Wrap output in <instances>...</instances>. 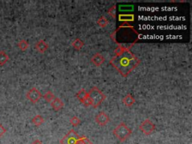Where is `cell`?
Listing matches in <instances>:
<instances>
[{
	"mask_svg": "<svg viewBox=\"0 0 192 144\" xmlns=\"http://www.w3.org/2000/svg\"><path fill=\"white\" fill-rule=\"evenodd\" d=\"M115 8H116L115 6H113L112 8H111V9L109 10V14L111 15V16L113 17H114V18H115V17H116V15H115Z\"/></svg>",
	"mask_w": 192,
	"mask_h": 144,
	"instance_id": "obj_27",
	"label": "cell"
},
{
	"mask_svg": "<svg viewBox=\"0 0 192 144\" xmlns=\"http://www.w3.org/2000/svg\"><path fill=\"white\" fill-rule=\"evenodd\" d=\"M18 47L20 48V50H22V51H25L29 48V43L26 41V40H24V39H22V40L20 41L17 44Z\"/></svg>",
	"mask_w": 192,
	"mask_h": 144,
	"instance_id": "obj_16",
	"label": "cell"
},
{
	"mask_svg": "<svg viewBox=\"0 0 192 144\" xmlns=\"http://www.w3.org/2000/svg\"><path fill=\"white\" fill-rule=\"evenodd\" d=\"M126 49L127 48L124 47H122V45H119V46L118 47H117L116 49L115 50L116 56H119V55L122 54V53H123L125 50H126Z\"/></svg>",
	"mask_w": 192,
	"mask_h": 144,
	"instance_id": "obj_23",
	"label": "cell"
},
{
	"mask_svg": "<svg viewBox=\"0 0 192 144\" xmlns=\"http://www.w3.org/2000/svg\"><path fill=\"white\" fill-rule=\"evenodd\" d=\"M140 129L143 131V133L145 135H149L151 133L153 132L154 130L155 129V126L149 119H146L144 122H142L140 125Z\"/></svg>",
	"mask_w": 192,
	"mask_h": 144,
	"instance_id": "obj_6",
	"label": "cell"
},
{
	"mask_svg": "<svg viewBox=\"0 0 192 144\" xmlns=\"http://www.w3.org/2000/svg\"><path fill=\"white\" fill-rule=\"evenodd\" d=\"M119 30H120L119 35L122 36L120 38V43H128L129 41H132L133 43H135L138 39V33L135 30L133 27L128 26V25H124L121 26L119 28Z\"/></svg>",
	"mask_w": 192,
	"mask_h": 144,
	"instance_id": "obj_2",
	"label": "cell"
},
{
	"mask_svg": "<svg viewBox=\"0 0 192 144\" xmlns=\"http://www.w3.org/2000/svg\"><path fill=\"white\" fill-rule=\"evenodd\" d=\"M123 103L125 105L128 106V107H131V106H132L135 103V100L131 95L128 94L123 98Z\"/></svg>",
	"mask_w": 192,
	"mask_h": 144,
	"instance_id": "obj_13",
	"label": "cell"
},
{
	"mask_svg": "<svg viewBox=\"0 0 192 144\" xmlns=\"http://www.w3.org/2000/svg\"><path fill=\"white\" fill-rule=\"evenodd\" d=\"M9 60V56L5 50H0V65L3 66Z\"/></svg>",
	"mask_w": 192,
	"mask_h": 144,
	"instance_id": "obj_12",
	"label": "cell"
},
{
	"mask_svg": "<svg viewBox=\"0 0 192 144\" xmlns=\"http://www.w3.org/2000/svg\"><path fill=\"white\" fill-rule=\"evenodd\" d=\"M80 137L77 135L74 130H71L62 139V144H77Z\"/></svg>",
	"mask_w": 192,
	"mask_h": 144,
	"instance_id": "obj_5",
	"label": "cell"
},
{
	"mask_svg": "<svg viewBox=\"0 0 192 144\" xmlns=\"http://www.w3.org/2000/svg\"><path fill=\"white\" fill-rule=\"evenodd\" d=\"M89 97V95L84 89H81L78 93H77V98L81 101L82 103L85 101Z\"/></svg>",
	"mask_w": 192,
	"mask_h": 144,
	"instance_id": "obj_15",
	"label": "cell"
},
{
	"mask_svg": "<svg viewBox=\"0 0 192 144\" xmlns=\"http://www.w3.org/2000/svg\"><path fill=\"white\" fill-rule=\"evenodd\" d=\"M83 44H83V42L79 39H75V40H74V41H73V43L71 44L72 46L74 47L75 48V49H77V50H80V49H81V48L83 47Z\"/></svg>",
	"mask_w": 192,
	"mask_h": 144,
	"instance_id": "obj_18",
	"label": "cell"
},
{
	"mask_svg": "<svg viewBox=\"0 0 192 144\" xmlns=\"http://www.w3.org/2000/svg\"><path fill=\"white\" fill-rule=\"evenodd\" d=\"M92 62L96 66H100L104 62V58L99 53H96L92 58Z\"/></svg>",
	"mask_w": 192,
	"mask_h": 144,
	"instance_id": "obj_10",
	"label": "cell"
},
{
	"mask_svg": "<svg viewBox=\"0 0 192 144\" xmlns=\"http://www.w3.org/2000/svg\"><path fill=\"white\" fill-rule=\"evenodd\" d=\"M35 48L37 49V50L40 53H43L47 50L48 44L43 40H40L39 41H38L35 44Z\"/></svg>",
	"mask_w": 192,
	"mask_h": 144,
	"instance_id": "obj_9",
	"label": "cell"
},
{
	"mask_svg": "<svg viewBox=\"0 0 192 144\" xmlns=\"http://www.w3.org/2000/svg\"><path fill=\"white\" fill-rule=\"evenodd\" d=\"M109 117L107 116V114L104 112L100 113L95 117L96 122H98L100 125H102V126L103 125H107V124L108 123V122H109Z\"/></svg>",
	"mask_w": 192,
	"mask_h": 144,
	"instance_id": "obj_8",
	"label": "cell"
},
{
	"mask_svg": "<svg viewBox=\"0 0 192 144\" xmlns=\"http://www.w3.org/2000/svg\"><path fill=\"white\" fill-rule=\"evenodd\" d=\"M44 122V118L40 115H36L32 119V123L36 125V126H40Z\"/></svg>",
	"mask_w": 192,
	"mask_h": 144,
	"instance_id": "obj_17",
	"label": "cell"
},
{
	"mask_svg": "<svg viewBox=\"0 0 192 144\" xmlns=\"http://www.w3.org/2000/svg\"><path fill=\"white\" fill-rule=\"evenodd\" d=\"M41 96L42 95L40 92L35 87L29 89L26 93V98L32 103L38 102L40 100V98H41Z\"/></svg>",
	"mask_w": 192,
	"mask_h": 144,
	"instance_id": "obj_7",
	"label": "cell"
},
{
	"mask_svg": "<svg viewBox=\"0 0 192 144\" xmlns=\"http://www.w3.org/2000/svg\"><path fill=\"white\" fill-rule=\"evenodd\" d=\"M98 23L99 24V26H101V27H105L107 25V23H108V21H107V20L104 17H101L98 20Z\"/></svg>",
	"mask_w": 192,
	"mask_h": 144,
	"instance_id": "obj_20",
	"label": "cell"
},
{
	"mask_svg": "<svg viewBox=\"0 0 192 144\" xmlns=\"http://www.w3.org/2000/svg\"><path fill=\"white\" fill-rule=\"evenodd\" d=\"M134 7L131 5H121L119 6V11H133Z\"/></svg>",
	"mask_w": 192,
	"mask_h": 144,
	"instance_id": "obj_22",
	"label": "cell"
},
{
	"mask_svg": "<svg viewBox=\"0 0 192 144\" xmlns=\"http://www.w3.org/2000/svg\"><path fill=\"white\" fill-rule=\"evenodd\" d=\"M111 63L123 77H127L138 65L140 60L127 48L122 54L113 58Z\"/></svg>",
	"mask_w": 192,
	"mask_h": 144,
	"instance_id": "obj_1",
	"label": "cell"
},
{
	"mask_svg": "<svg viewBox=\"0 0 192 144\" xmlns=\"http://www.w3.org/2000/svg\"><path fill=\"white\" fill-rule=\"evenodd\" d=\"M43 97L47 101H48V102H50V101H52L53 99H54V95H53L50 91L45 93Z\"/></svg>",
	"mask_w": 192,
	"mask_h": 144,
	"instance_id": "obj_19",
	"label": "cell"
},
{
	"mask_svg": "<svg viewBox=\"0 0 192 144\" xmlns=\"http://www.w3.org/2000/svg\"><path fill=\"white\" fill-rule=\"evenodd\" d=\"M51 106L53 108V110H55V111H59V110L62 109V108L64 107V103L63 102V101H62L61 99L56 98L52 101Z\"/></svg>",
	"mask_w": 192,
	"mask_h": 144,
	"instance_id": "obj_11",
	"label": "cell"
},
{
	"mask_svg": "<svg viewBox=\"0 0 192 144\" xmlns=\"http://www.w3.org/2000/svg\"><path fill=\"white\" fill-rule=\"evenodd\" d=\"M83 104H84V105L86 106V107H89V106H90V105H92V102H91V100L89 99V98H87V99L85 100V101H83Z\"/></svg>",
	"mask_w": 192,
	"mask_h": 144,
	"instance_id": "obj_26",
	"label": "cell"
},
{
	"mask_svg": "<svg viewBox=\"0 0 192 144\" xmlns=\"http://www.w3.org/2000/svg\"><path fill=\"white\" fill-rule=\"evenodd\" d=\"M32 144H42V142L41 140H34L32 142Z\"/></svg>",
	"mask_w": 192,
	"mask_h": 144,
	"instance_id": "obj_28",
	"label": "cell"
},
{
	"mask_svg": "<svg viewBox=\"0 0 192 144\" xmlns=\"http://www.w3.org/2000/svg\"><path fill=\"white\" fill-rule=\"evenodd\" d=\"M113 134L120 141H124L131 134V131L125 123H120L114 129Z\"/></svg>",
	"mask_w": 192,
	"mask_h": 144,
	"instance_id": "obj_4",
	"label": "cell"
},
{
	"mask_svg": "<svg viewBox=\"0 0 192 144\" xmlns=\"http://www.w3.org/2000/svg\"><path fill=\"white\" fill-rule=\"evenodd\" d=\"M88 95L89 98L91 100L92 106H93L94 107H97L98 106H99L106 98V96L97 87H93L90 90Z\"/></svg>",
	"mask_w": 192,
	"mask_h": 144,
	"instance_id": "obj_3",
	"label": "cell"
},
{
	"mask_svg": "<svg viewBox=\"0 0 192 144\" xmlns=\"http://www.w3.org/2000/svg\"><path fill=\"white\" fill-rule=\"evenodd\" d=\"M70 122L72 125H74V126H77V125H78L80 123V119L77 118V117L74 116L71 119Z\"/></svg>",
	"mask_w": 192,
	"mask_h": 144,
	"instance_id": "obj_24",
	"label": "cell"
},
{
	"mask_svg": "<svg viewBox=\"0 0 192 144\" xmlns=\"http://www.w3.org/2000/svg\"><path fill=\"white\" fill-rule=\"evenodd\" d=\"M6 133V128L0 123V138L3 137V135Z\"/></svg>",
	"mask_w": 192,
	"mask_h": 144,
	"instance_id": "obj_25",
	"label": "cell"
},
{
	"mask_svg": "<svg viewBox=\"0 0 192 144\" xmlns=\"http://www.w3.org/2000/svg\"><path fill=\"white\" fill-rule=\"evenodd\" d=\"M77 144H92V143L89 140L87 139V137H80V139L77 141Z\"/></svg>",
	"mask_w": 192,
	"mask_h": 144,
	"instance_id": "obj_21",
	"label": "cell"
},
{
	"mask_svg": "<svg viewBox=\"0 0 192 144\" xmlns=\"http://www.w3.org/2000/svg\"><path fill=\"white\" fill-rule=\"evenodd\" d=\"M119 20L122 22H129L135 20V16L133 15H119Z\"/></svg>",
	"mask_w": 192,
	"mask_h": 144,
	"instance_id": "obj_14",
	"label": "cell"
}]
</instances>
